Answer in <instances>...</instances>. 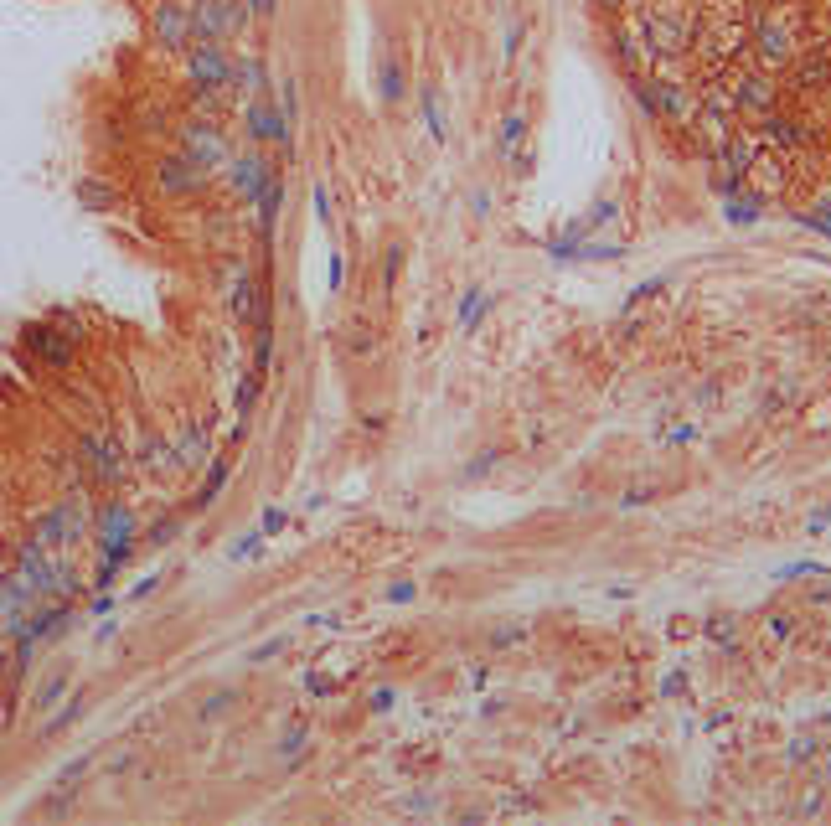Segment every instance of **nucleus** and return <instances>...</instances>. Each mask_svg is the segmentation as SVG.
Instances as JSON below:
<instances>
[{"label": "nucleus", "mask_w": 831, "mask_h": 826, "mask_svg": "<svg viewBox=\"0 0 831 826\" xmlns=\"http://www.w3.org/2000/svg\"><path fill=\"white\" fill-rule=\"evenodd\" d=\"M423 109H429V129H434V135L445 140V129H449V124H445V114H439V93H434V89L423 93Z\"/></svg>", "instance_id": "f03ea898"}, {"label": "nucleus", "mask_w": 831, "mask_h": 826, "mask_svg": "<svg viewBox=\"0 0 831 826\" xmlns=\"http://www.w3.org/2000/svg\"><path fill=\"white\" fill-rule=\"evenodd\" d=\"M383 98L387 104L403 98V67H398V58H383Z\"/></svg>", "instance_id": "f257e3e1"}]
</instances>
